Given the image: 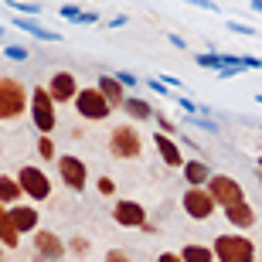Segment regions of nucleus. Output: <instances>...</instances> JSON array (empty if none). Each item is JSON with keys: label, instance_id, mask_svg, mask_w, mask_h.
I'll return each instance as SVG.
<instances>
[{"label": "nucleus", "instance_id": "nucleus-14", "mask_svg": "<svg viewBox=\"0 0 262 262\" xmlns=\"http://www.w3.org/2000/svg\"><path fill=\"white\" fill-rule=\"evenodd\" d=\"M154 146H157V154H160V160H164L167 167H174V170L184 167V154H181V146H177L167 133H154Z\"/></svg>", "mask_w": 262, "mask_h": 262}, {"label": "nucleus", "instance_id": "nucleus-35", "mask_svg": "<svg viewBox=\"0 0 262 262\" xmlns=\"http://www.w3.org/2000/svg\"><path fill=\"white\" fill-rule=\"evenodd\" d=\"M150 92H157V96H170L174 89H167L164 82H157V78H150Z\"/></svg>", "mask_w": 262, "mask_h": 262}, {"label": "nucleus", "instance_id": "nucleus-40", "mask_svg": "<svg viewBox=\"0 0 262 262\" xmlns=\"http://www.w3.org/2000/svg\"><path fill=\"white\" fill-rule=\"evenodd\" d=\"M99 14H92V10H82V17H78V24H96Z\"/></svg>", "mask_w": 262, "mask_h": 262}, {"label": "nucleus", "instance_id": "nucleus-23", "mask_svg": "<svg viewBox=\"0 0 262 262\" xmlns=\"http://www.w3.org/2000/svg\"><path fill=\"white\" fill-rule=\"evenodd\" d=\"M38 157H41V160H51V164L58 160V150H55V140H51V133H41V136H38Z\"/></svg>", "mask_w": 262, "mask_h": 262}, {"label": "nucleus", "instance_id": "nucleus-6", "mask_svg": "<svg viewBox=\"0 0 262 262\" xmlns=\"http://www.w3.org/2000/svg\"><path fill=\"white\" fill-rule=\"evenodd\" d=\"M55 167H58V177L61 184L72 191V194H82L89 184V170H85V160L75 154H58V160H55Z\"/></svg>", "mask_w": 262, "mask_h": 262}, {"label": "nucleus", "instance_id": "nucleus-39", "mask_svg": "<svg viewBox=\"0 0 262 262\" xmlns=\"http://www.w3.org/2000/svg\"><path fill=\"white\" fill-rule=\"evenodd\" d=\"M126 24H129V17H126V14H116V17L109 20V28H126Z\"/></svg>", "mask_w": 262, "mask_h": 262}, {"label": "nucleus", "instance_id": "nucleus-20", "mask_svg": "<svg viewBox=\"0 0 262 262\" xmlns=\"http://www.w3.org/2000/svg\"><path fill=\"white\" fill-rule=\"evenodd\" d=\"M20 198H24V187H20L17 177L0 174V204H17Z\"/></svg>", "mask_w": 262, "mask_h": 262}, {"label": "nucleus", "instance_id": "nucleus-48", "mask_svg": "<svg viewBox=\"0 0 262 262\" xmlns=\"http://www.w3.org/2000/svg\"><path fill=\"white\" fill-rule=\"evenodd\" d=\"M259 181H262V170H259Z\"/></svg>", "mask_w": 262, "mask_h": 262}, {"label": "nucleus", "instance_id": "nucleus-31", "mask_svg": "<svg viewBox=\"0 0 262 262\" xmlns=\"http://www.w3.org/2000/svg\"><path fill=\"white\" fill-rule=\"evenodd\" d=\"M4 55H7L10 61H24V58H28V48H24V45H7Z\"/></svg>", "mask_w": 262, "mask_h": 262}, {"label": "nucleus", "instance_id": "nucleus-36", "mask_svg": "<svg viewBox=\"0 0 262 262\" xmlns=\"http://www.w3.org/2000/svg\"><path fill=\"white\" fill-rule=\"evenodd\" d=\"M187 4H194V7H201V10H218V4H214V0H187Z\"/></svg>", "mask_w": 262, "mask_h": 262}, {"label": "nucleus", "instance_id": "nucleus-26", "mask_svg": "<svg viewBox=\"0 0 262 262\" xmlns=\"http://www.w3.org/2000/svg\"><path fill=\"white\" fill-rule=\"evenodd\" d=\"M194 61L201 68H211V72H222V68H225V58H222V55H198Z\"/></svg>", "mask_w": 262, "mask_h": 262}, {"label": "nucleus", "instance_id": "nucleus-46", "mask_svg": "<svg viewBox=\"0 0 262 262\" xmlns=\"http://www.w3.org/2000/svg\"><path fill=\"white\" fill-rule=\"evenodd\" d=\"M0 157H4V143H0Z\"/></svg>", "mask_w": 262, "mask_h": 262}, {"label": "nucleus", "instance_id": "nucleus-22", "mask_svg": "<svg viewBox=\"0 0 262 262\" xmlns=\"http://www.w3.org/2000/svg\"><path fill=\"white\" fill-rule=\"evenodd\" d=\"M181 259H184V262H214V252L208 249V245L191 242V245H184V249H181Z\"/></svg>", "mask_w": 262, "mask_h": 262}, {"label": "nucleus", "instance_id": "nucleus-33", "mask_svg": "<svg viewBox=\"0 0 262 262\" xmlns=\"http://www.w3.org/2000/svg\"><path fill=\"white\" fill-rule=\"evenodd\" d=\"M187 123H191V126H201V129H208V133H218V126H214L211 119H204V116H191Z\"/></svg>", "mask_w": 262, "mask_h": 262}, {"label": "nucleus", "instance_id": "nucleus-8", "mask_svg": "<svg viewBox=\"0 0 262 262\" xmlns=\"http://www.w3.org/2000/svg\"><path fill=\"white\" fill-rule=\"evenodd\" d=\"M181 204H184V211L194 218V222H208L214 211H218V201L211 198L208 187H187L184 194H181Z\"/></svg>", "mask_w": 262, "mask_h": 262}, {"label": "nucleus", "instance_id": "nucleus-17", "mask_svg": "<svg viewBox=\"0 0 262 262\" xmlns=\"http://www.w3.org/2000/svg\"><path fill=\"white\" fill-rule=\"evenodd\" d=\"M181 174H184L187 187H204V184H208V177H211V170H208V160H184Z\"/></svg>", "mask_w": 262, "mask_h": 262}, {"label": "nucleus", "instance_id": "nucleus-15", "mask_svg": "<svg viewBox=\"0 0 262 262\" xmlns=\"http://www.w3.org/2000/svg\"><path fill=\"white\" fill-rule=\"evenodd\" d=\"M96 85H99V92L109 99V106H113V109H123V106H126V85H123L116 75H99Z\"/></svg>", "mask_w": 262, "mask_h": 262}, {"label": "nucleus", "instance_id": "nucleus-24", "mask_svg": "<svg viewBox=\"0 0 262 262\" xmlns=\"http://www.w3.org/2000/svg\"><path fill=\"white\" fill-rule=\"evenodd\" d=\"M7 7L14 10V14H24V17L41 14V4H28V0H7Z\"/></svg>", "mask_w": 262, "mask_h": 262}, {"label": "nucleus", "instance_id": "nucleus-44", "mask_svg": "<svg viewBox=\"0 0 262 262\" xmlns=\"http://www.w3.org/2000/svg\"><path fill=\"white\" fill-rule=\"evenodd\" d=\"M255 102H259V106H262V92H259V96H255Z\"/></svg>", "mask_w": 262, "mask_h": 262}, {"label": "nucleus", "instance_id": "nucleus-19", "mask_svg": "<svg viewBox=\"0 0 262 262\" xmlns=\"http://www.w3.org/2000/svg\"><path fill=\"white\" fill-rule=\"evenodd\" d=\"M0 242H4V249H17L20 245V232L14 228V222H10L7 204H0Z\"/></svg>", "mask_w": 262, "mask_h": 262}, {"label": "nucleus", "instance_id": "nucleus-41", "mask_svg": "<svg viewBox=\"0 0 262 262\" xmlns=\"http://www.w3.org/2000/svg\"><path fill=\"white\" fill-rule=\"evenodd\" d=\"M160 82H164L167 89H181V78H174V75H160Z\"/></svg>", "mask_w": 262, "mask_h": 262}, {"label": "nucleus", "instance_id": "nucleus-28", "mask_svg": "<svg viewBox=\"0 0 262 262\" xmlns=\"http://www.w3.org/2000/svg\"><path fill=\"white\" fill-rule=\"evenodd\" d=\"M154 123L160 126V133H167V136H170V133H177V126H174V123H170V119L164 116V113H160V109H154Z\"/></svg>", "mask_w": 262, "mask_h": 262}, {"label": "nucleus", "instance_id": "nucleus-2", "mask_svg": "<svg viewBox=\"0 0 262 262\" xmlns=\"http://www.w3.org/2000/svg\"><path fill=\"white\" fill-rule=\"evenodd\" d=\"M211 252H214V262H255V242L235 228V232L214 235Z\"/></svg>", "mask_w": 262, "mask_h": 262}, {"label": "nucleus", "instance_id": "nucleus-37", "mask_svg": "<svg viewBox=\"0 0 262 262\" xmlns=\"http://www.w3.org/2000/svg\"><path fill=\"white\" fill-rule=\"evenodd\" d=\"M116 78L123 82V85H136V82H140V78H136L133 72H116Z\"/></svg>", "mask_w": 262, "mask_h": 262}, {"label": "nucleus", "instance_id": "nucleus-9", "mask_svg": "<svg viewBox=\"0 0 262 262\" xmlns=\"http://www.w3.org/2000/svg\"><path fill=\"white\" fill-rule=\"evenodd\" d=\"M204 187L211 191V198L218 201V208H228V204H238V201H245V191H242V184H238L235 177H228V174H211Z\"/></svg>", "mask_w": 262, "mask_h": 262}, {"label": "nucleus", "instance_id": "nucleus-3", "mask_svg": "<svg viewBox=\"0 0 262 262\" xmlns=\"http://www.w3.org/2000/svg\"><path fill=\"white\" fill-rule=\"evenodd\" d=\"M31 123H34V129L38 133H55V126H58V102L51 99L48 85H34L31 89Z\"/></svg>", "mask_w": 262, "mask_h": 262}, {"label": "nucleus", "instance_id": "nucleus-27", "mask_svg": "<svg viewBox=\"0 0 262 262\" xmlns=\"http://www.w3.org/2000/svg\"><path fill=\"white\" fill-rule=\"evenodd\" d=\"M96 191H99V194H102V198H113V194H116V181H113V177H109V174L96 177Z\"/></svg>", "mask_w": 262, "mask_h": 262}, {"label": "nucleus", "instance_id": "nucleus-30", "mask_svg": "<svg viewBox=\"0 0 262 262\" xmlns=\"http://www.w3.org/2000/svg\"><path fill=\"white\" fill-rule=\"evenodd\" d=\"M228 31L232 34H245V38H255V28L252 24H242V20H228Z\"/></svg>", "mask_w": 262, "mask_h": 262}, {"label": "nucleus", "instance_id": "nucleus-29", "mask_svg": "<svg viewBox=\"0 0 262 262\" xmlns=\"http://www.w3.org/2000/svg\"><path fill=\"white\" fill-rule=\"evenodd\" d=\"M68 249H72V255H89V238L85 235H75V238L68 242Z\"/></svg>", "mask_w": 262, "mask_h": 262}, {"label": "nucleus", "instance_id": "nucleus-7", "mask_svg": "<svg viewBox=\"0 0 262 262\" xmlns=\"http://www.w3.org/2000/svg\"><path fill=\"white\" fill-rule=\"evenodd\" d=\"M17 181H20V187H24V198H31V201H48L51 198V177L45 174L41 167L24 164L17 170Z\"/></svg>", "mask_w": 262, "mask_h": 262}, {"label": "nucleus", "instance_id": "nucleus-5", "mask_svg": "<svg viewBox=\"0 0 262 262\" xmlns=\"http://www.w3.org/2000/svg\"><path fill=\"white\" fill-rule=\"evenodd\" d=\"M72 102H75V113H78L82 119H89V123H102V119H109V113H113L109 99L99 92V85L78 89V96L72 99Z\"/></svg>", "mask_w": 262, "mask_h": 262}, {"label": "nucleus", "instance_id": "nucleus-32", "mask_svg": "<svg viewBox=\"0 0 262 262\" xmlns=\"http://www.w3.org/2000/svg\"><path fill=\"white\" fill-rule=\"evenodd\" d=\"M102 262H133V259H129V252H126V249H109Z\"/></svg>", "mask_w": 262, "mask_h": 262}, {"label": "nucleus", "instance_id": "nucleus-21", "mask_svg": "<svg viewBox=\"0 0 262 262\" xmlns=\"http://www.w3.org/2000/svg\"><path fill=\"white\" fill-rule=\"evenodd\" d=\"M123 113H126L133 123H146V119H154V106H150V102H143V99H136V96H126Z\"/></svg>", "mask_w": 262, "mask_h": 262}, {"label": "nucleus", "instance_id": "nucleus-11", "mask_svg": "<svg viewBox=\"0 0 262 262\" xmlns=\"http://www.w3.org/2000/svg\"><path fill=\"white\" fill-rule=\"evenodd\" d=\"M113 222L119 228H143L146 225V208L140 201H116L113 204Z\"/></svg>", "mask_w": 262, "mask_h": 262}, {"label": "nucleus", "instance_id": "nucleus-38", "mask_svg": "<svg viewBox=\"0 0 262 262\" xmlns=\"http://www.w3.org/2000/svg\"><path fill=\"white\" fill-rule=\"evenodd\" d=\"M157 262H184V259H181V252H160Z\"/></svg>", "mask_w": 262, "mask_h": 262}, {"label": "nucleus", "instance_id": "nucleus-47", "mask_svg": "<svg viewBox=\"0 0 262 262\" xmlns=\"http://www.w3.org/2000/svg\"><path fill=\"white\" fill-rule=\"evenodd\" d=\"M0 38H4V28H0Z\"/></svg>", "mask_w": 262, "mask_h": 262}, {"label": "nucleus", "instance_id": "nucleus-10", "mask_svg": "<svg viewBox=\"0 0 262 262\" xmlns=\"http://www.w3.org/2000/svg\"><path fill=\"white\" fill-rule=\"evenodd\" d=\"M34 252L45 262H61L68 255V242H61L58 235L48 232V228H38V232H34Z\"/></svg>", "mask_w": 262, "mask_h": 262}, {"label": "nucleus", "instance_id": "nucleus-49", "mask_svg": "<svg viewBox=\"0 0 262 262\" xmlns=\"http://www.w3.org/2000/svg\"><path fill=\"white\" fill-rule=\"evenodd\" d=\"M0 262H7V259H0Z\"/></svg>", "mask_w": 262, "mask_h": 262}, {"label": "nucleus", "instance_id": "nucleus-43", "mask_svg": "<svg viewBox=\"0 0 262 262\" xmlns=\"http://www.w3.org/2000/svg\"><path fill=\"white\" fill-rule=\"evenodd\" d=\"M252 10H259V14H262V0H252Z\"/></svg>", "mask_w": 262, "mask_h": 262}, {"label": "nucleus", "instance_id": "nucleus-25", "mask_svg": "<svg viewBox=\"0 0 262 262\" xmlns=\"http://www.w3.org/2000/svg\"><path fill=\"white\" fill-rule=\"evenodd\" d=\"M174 99H177V106L184 109L187 116H201V113H208V106H198L194 99H187V96H181V92H174Z\"/></svg>", "mask_w": 262, "mask_h": 262}, {"label": "nucleus", "instance_id": "nucleus-1", "mask_svg": "<svg viewBox=\"0 0 262 262\" xmlns=\"http://www.w3.org/2000/svg\"><path fill=\"white\" fill-rule=\"evenodd\" d=\"M28 109H31V89L14 75H0V123H10Z\"/></svg>", "mask_w": 262, "mask_h": 262}, {"label": "nucleus", "instance_id": "nucleus-13", "mask_svg": "<svg viewBox=\"0 0 262 262\" xmlns=\"http://www.w3.org/2000/svg\"><path fill=\"white\" fill-rule=\"evenodd\" d=\"M38 208L34 204H10V222H14V228H17L20 235H34L38 232Z\"/></svg>", "mask_w": 262, "mask_h": 262}, {"label": "nucleus", "instance_id": "nucleus-34", "mask_svg": "<svg viewBox=\"0 0 262 262\" xmlns=\"http://www.w3.org/2000/svg\"><path fill=\"white\" fill-rule=\"evenodd\" d=\"M58 14H61V17H65V20H78V17H82V10H78L75 4H65V7L58 10Z\"/></svg>", "mask_w": 262, "mask_h": 262}, {"label": "nucleus", "instance_id": "nucleus-16", "mask_svg": "<svg viewBox=\"0 0 262 262\" xmlns=\"http://www.w3.org/2000/svg\"><path fill=\"white\" fill-rule=\"evenodd\" d=\"M225 211V218L232 222V228H238V232H245V228H252L259 218H255V211H252V204L249 201H238V204H228V208H222Z\"/></svg>", "mask_w": 262, "mask_h": 262}, {"label": "nucleus", "instance_id": "nucleus-45", "mask_svg": "<svg viewBox=\"0 0 262 262\" xmlns=\"http://www.w3.org/2000/svg\"><path fill=\"white\" fill-rule=\"evenodd\" d=\"M259 170H262V154H259Z\"/></svg>", "mask_w": 262, "mask_h": 262}, {"label": "nucleus", "instance_id": "nucleus-4", "mask_svg": "<svg viewBox=\"0 0 262 262\" xmlns=\"http://www.w3.org/2000/svg\"><path fill=\"white\" fill-rule=\"evenodd\" d=\"M109 154L116 160H140L143 157V133L133 123H119L109 133Z\"/></svg>", "mask_w": 262, "mask_h": 262}, {"label": "nucleus", "instance_id": "nucleus-42", "mask_svg": "<svg viewBox=\"0 0 262 262\" xmlns=\"http://www.w3.org/2000/svg\"><path fill=\"white\" fill-rule=\"evenodd\" d=\"M167 41H170V45H174V48H181V51L187 48V45H184V38H181V34H167Z\"/></svg>", "mask_w": 262, "mask_h": 262}, {"label": "nucleus", "instance_id": "nucleus-18", "mask_svg": "<svg viewBox=\"0 0 262 262\" xmlns=\"http://www.w3.org/2000/svg\"><path fill=\"white\" fill-rule=\"evenodd\" d=\"M14 24H17V31H28L31 38H38V41H61L58 31H48L45 24H38L34 17H24V14H17V20H14Z\"/></svg>", "mask_w": 262, "mask_h": 262}, {"label": "nucleus", "instance_id": "nucleus-12", "mask_svg": "<svg viewBox=\"0 0 262 262\" xmlns=\"http://www.w3.org/2000/svg\"><path fill=\"white\" fill-rule=\"evenodd\" d=\"M48 92L55 102H72L78 96V75L75 72H55L48 78Z\"/></svg>", "mask_w": 262, "mask_h": 262}]
</instances>
